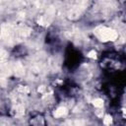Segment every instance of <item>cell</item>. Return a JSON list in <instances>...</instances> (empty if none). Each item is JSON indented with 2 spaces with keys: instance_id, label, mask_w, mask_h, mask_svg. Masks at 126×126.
<instances>
[{
  "instance_id": "cell-1",
  "label": "cell",
  "mask_w": 126,
  "mask_h": 126,
  "mask_svg": "<svg viewBox=\"0 0 126 126\" xmlns=\"http://www.w3.org/2000/svg\"><path fill=\"white\" fill-rule=\"evenodd\" d=\"M94 32L96 35V37L101 41H108V40L113 41L118 36L116 31L106 27H97Z\"/></svg>"
},
{
  "instance_id": "cell-2",
  "label": "cell",
  "mask_w": 126,
  "mask_h": 126,
  "mask_svg": "<svg viewBox=\"0 0 126 126\" xmlns=\"http://www.w3.org/2000/svg\"><path fill=\"white\" fill-rule=\"evenodd\" d=\"M66 114H67V109H66L65 107H63V106L58 107V108H57V109L54 111V113H53L54 117H56V118L63 117V116H65Z\"/></svg>"
},
{
  "instance_id": "cell-3",
  "label": "cell",
  "mask_w": 126,
  "mask_h": 126,
  "mask_svg": "<svg viewBox=\"0 0 126 126\" xmlns=\"http://www.w3.org/2000/svg\"><path fill=\"white\" fill-rule=\"evenodd\" d=\"M15 73H16V75H18V76H22L23 74H24V69H23V67H22V65L21 64H16L15 65Z\"/></svg>"
},
{
  "instance_id": "cell-4",
  "label": "cell",
  "mask_w": 126,
  "mask_h": 126,
  "mask_svg": "<svg viewBox=\"0 0 126 126\" xmlns=\"http://www.w3.org/2000/svg\"><path fill=\"white\" fill-rule=\"evenodd\" d=\"M93 104H94L95 107H101V106L103 105V100H102L101 98H95V99H94Z\"/></svg>"
},
{
  "instance_id": "cell-5",
  "label": "cell",
  "mask_w": 126,
  "mask_h": 126,
  "mask_svg": "<svg viewBox=\"0 0 126 126\" xmlns=\"http://www.w3.org/2000/svg\"><path fill=\"white\" fill-rule=\"evenodd\" d=\"M111 121H112V117H111L110 115H105V116H104V118H103V123H104V125H110Z\"/></svg>"
},
{
  "instance_id": "cell-6",
  "label": "cell",
  "mask_w": 126,
  "mask_h": 126,
  "mask_svg": "<svg viewBox=\"0 0 126 126\" xmlns=\"http://www.w3.org/2000/svg\"><path fill=\"white\" fill-rule=\"evenodd\" d=\"M89 57H91V58H95V55H96V53H95V51L94 50H93V51H91V52H89Z\"/></svg>"
}]
</instances>
